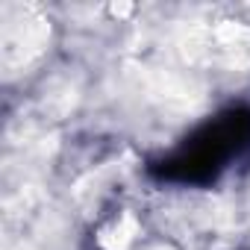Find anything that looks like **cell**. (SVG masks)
<instances>
[{
    "instance_id": "cell-1",
    "label": "cell",
    "mask_w": 250,
    "mask_h": 250,
    "mask_svg": "<svg viewBox=\"0 0 250 250\" xmlns=\"http://www.w3.org/2000/svg\"><path fill=\"white\" fill-rule=\"evenodd\" d=\"M44 44V21H39L30 9L12 6L3 15L0 30V47H3V65L18 68L27 59H33Z\"/></svg>"
}]
</instances>
